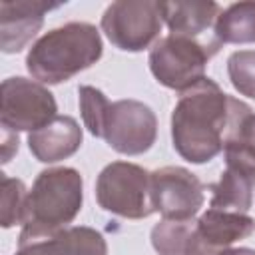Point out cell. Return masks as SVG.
I'll return each mask as SVG.
<instances>
[{"label": "cell", "instance_id": "d4e9b609", "mask_svg": "<svg viewBox=\"0 0 255 255\" xmlns=\"http://www.w3.org/2000/svg\"><path fill=\"white\" fill-rule=\"evenodd\" d=\"M219 255H255V249H249V247H235V249H223Z\"/></svg>", "mask_w": 255, "mask_h": 255}, {"label": "cell", "instance_id": "2e32d148", "mask_svg": "<svg viewBox=\"0 0 255 255\" xmlns=\"http://www.w3.org/2000/svg\"><path fill=\"white\" fill-rule=\"evenodd\" d=\"M211 189V207L225 211L247 213L253 205V183L239 169L227 165L219 181L209 185Z\"/></svg>", "mask_w": 255, "mask_h": 255}, {"label": "cell", "instance_id": "5bb4252c", "mask_svg": "<svg viewBox=\"0 0 255 255\" xmlns=\"http://www.w3.org/2000/svg\"><path fill=\"white\" fill-rule=\"evenodd\" d=\"M151 245L159 255H219L199 235L193 219H161L151 229Z\"/></svg>", "mask_w": 255, "mask_h": 255}, {"label": "cell", "instance_id": "ffe728a7", "mask_svg": "<svg viewBox=\"0 0 255 255\" xmlns=\"http://www.w3.org/2000/svg\"><path fill=\"white\" fill-rule=\"evenodd\" d=\"M227 74L231 86L247 98L255 100V50H237L227 58Z\"/></svg>", "mask_w": 255, "mask_h": 255}, {"label": "cell", "instance_id": "7a4b0ae2", "mask_svg": "<svg viewBox=\"0 0 255 255\" xmlns=\"http://www.w3.org/2000/svg\"><path fill=\"white\" fill-rule=\"evenodd\" d=\"M104 52L100 30L88 22H68L38 38L26 54V70L40 84H62L94 66Z\"/></svg>", "mask_w": 255, "mask_h": 255}, {"label": "cell", "instance_id": "9a60e30c", "mask_svg": "<svg viewBox=\"0 0 255 255\" xmlns=\"http://www.w3.org/2000/svg\"><path fill=\"white\" fill-rule=\"evenodd\" d=\"M42 255H108L104 235L86 225L66 227L46 239L32 241Z\"/></svg>", "mask_w": 255, "mask_h": 255}, {"label": "cell", "instance_id": "30bf717a", "mask_svg": "<svg viewBox=\"0 0 255 255\" xmlns=\"http://www.w3.org/2000/svg\"><path fill=\"white\" fill-rule=\"evenodd\" d=\"M62 2L16 0L0 2V46L4 54L20 52L42 28L44 16L60 8Z\"/></svg>", "mask_w": 255, "mask_h": 255}, {"label": "cell", "instance_id": "8fae6325", "mask_svg": "<svg viewBox=\"0 0 255 255\" xmlns=\"http://www.w3.org/2000/svg\"><path fill=\"white\" fill-rule=\"evenodd\" d=\"M82 139V128L72 116H56L40 129L28 133V147L38 161L56 163L74 155Z\"/></svg>", "mask_w": 255, "mask_h": 255}, {"label": "cell", "instance_id": "ac0fdd59", "mask_svg": "<svg viewBox=\"0 0 255 255\" xmlns=\"http://www.w3.org/2000/svg\"><path fill=\"white\" fill-rule=\"evenodd\" d=\"M78 102H80V114L84 120V126L94 137L102 139L104 133V122L110 108V100L106 94L94 86H80L78 88Z\"/></svg>", "mask_w": 255, "mask_h": 255}, {"label": "cell", "instance_id": "3957f363", "mask_svg": "<svg viewBox=\"0 0 255 255\" xmlns=\"http://www.w3.org/2000/svg\"><path fill=\"white\" fill-rule=\"evenodd\" d=\"M84 179L74 167H50L38 173L28 193L18 247L66 229L82 209Z\"/></svg>", "mask_w": 255, "mask_h": 255}, {"label": "cell", "instance_id": "9c48e42d", "mask_svg": "<svg viewBox=\"0 0 255 255\" xmlns=\"http://www.w3.org/2000/svg\"><path fill=\"white\" fill-rule=\"evenodd\" d=\"M205 185L185 167L165 165L151 171V203L163 219H193L205 201Z\"/></svg>", "mask_w": 255, "mask_h": 255}, {"label": "cell", "instance_id": "4fadbf2b", "mask_svg": "<svg viewBox=\"0 0 255 255\" xmlns=\"http://www.w3.org/2000/svg\"><path fill=\"white\" fill-rule=\"evenodd\" d=\"M159 14L173 36L197 40L211 26H215L221 6L217 2H159Z\"/></svg>", "mask_w": 255, "mask_h": 255}, {"label": "cell", "instance_id": "44dd1931", "mask_svg": "<svg viewBox=\"0 0 255 255\" xmlns=\"http://www.w3.org/2000/svg\"><path fill=\"white\" fill-rule=\"evenodd\" d=\"M225 163L245 173L255 187V147L245 141H231L223 149Z\"/></svg>", "mask_w": 255, "mask_h": 255}, {"label": "cell", "instance_id": "8992f818", "mask_svg": "<svg viewBox=\"0 0 255 255\" xmlns=\"http://www.w3.org/2000/svg\"><path fill=\"white\" fill-rule=\"evenodd\" d=\"M159 2L151 0H118L102 16V32L124 52H141L149 48L161 32Z\"/></svg>", "mask_w": 255, "mask_h": 255}, {"label": "cell", "instance_id": "277c9868", "mask_svg": "<svg viewBox=\"0 0 255 255\" xmlns=\"http://www.w3.org/2000/svg\"><path fill=\"white\" fill-rule=\"evenodd\" d=\"M219 42H199L185 36H165L159 38L147 56L149 70L153 78L175 92H185L205 78L207 62L219 50Z\"/></svg>", "mask_w": 255, "mask_h": 255}, {"label": "cell", "instance_id": "5b68a950", "mask_svg": "<svg viewBox=\"0 0 255 255\" xmlns=\"http://www.w3.org/2000/svg\"><path fill=\"white\" fill-rule=\"evenodd\" d=\"M98 205L126 219H143L155 213L151 203V173L137 163L112 161L96 179Z\"/></svg>", "mask_w": 255, "mask_h": 255}, {"label": "cell", "instance_id": "cb8c5ba5", "mask_svg": "<svg viewBox=\"0 0 255 255\" xmlns=\"http://www.w3.org/2000/svg\"><path fill=\"white\" fill-rule=\"evenodd\" d=\"M14 255H42V253L36 243H28V245H20Z\"/></svg>", "mask_w": 255, "mask_h": 255}, {"label": "cell", "instance_id": "603a6c76", "mask_svg": "<svg viewBox=\"0 0 255 255\" xmlns=\"http://www.w3.org/2000/svg\"><path fill=\"white\" fill-rule=\"evenodd\" d=\"M235 141H245V143H249V145L255 147V114H251V116L245 120V124H243V128H241V135H239V139H235Z\"/></svg>", "mask_w": 255, "mask_h": 255}, {"label": "cell", "instance_id": "6da1fadb", "mask_svg": "<svg viewBox=\"0 0 255 255\" xmlns=\"http://www.w3.org/2000/svg\"><path fill=\"white\" fill-rule=\"evenodd\" d=\"M253 110L225 94L211 78L179 94L171 112L173 149L191 163H207L217 157L227 143L239 139L241 128Z\"/></svg>", "mask_w": 255, "mask_h": 255}, {"label": "cell", "instance_id": "7402d4cb", "mask_svg": "<svg viewBox=\"0 0 255 255\" xmlns=\"http://www.w3.org/2000/svg\"><path fill=\"white\" fill-rule=\"evenodd\" d=\"M18 131L2 128V163H8L10 157L18 151Z\"/></svg>", "mask_w": 255, "mask_h": 255}, {"label": "cell", "instance_id": "52a82bcc", "mask_svg": "<svg viewBox=\"0 0 255 255\" xmlns=\"http://www.w3.org/2000/svg\"><path fill=\"white\" fill-rule=\"evenodd\" d=\"M0 124L12 131H36L54 120L58 104L54 94L40 82L12 76L2 82Z\"/></svg>", "mask_w": 255, "mask_h": 255}, {"label": "cell", "instance_id": "d6986e66", "mask_svg": "<svg viewBox=\"0 0 255 255\" xmlns=\"http://www.w3.org/2000/svg\"><path fill=\"white\" fill-rule=\"evenodd\" d=\"M28 189L22 179L8 177L2 173V227L8 229L16 223L24 221Z\"/></svg>", "mask_w": 255, "mask_h": 255}, {"label": "cell", "instance_id": "7c38bea8", "mask_svg": "<svg viewBox=\"0 0 255 255\" xmlns=\"http://www.w3.org/2000/svg\"><path fill=\"white\" fill-rule=\"evenodd\" d=\"M195 223L201 239L215 251L229 249L235 241H241L255 231V219L247 213L213 207L201 213Z\"/></svg>", "mask_w": 255, "mask_h": 255}, {"label": "cell", "instance_id": "e0dca14e", "mask_svg": "<svg viewBox=\"0 0 255 255\" xmlns=\"http://www.w3.org/2000/svg\"><path fill=\"white\" fill-rule=\"evenodd\" d=\"M213 38L219 44H253L255 2H235L221 10L213 26Z\"/></svg>", "mask_w": 255, "mask_h": 255}, {"label": "cell", "instance_id": "ba28073f", "mask_svg": "<svg viewBox=\"0 0 255 255\" xmlns=\"http://www.w3.org/2000/svg\"><path fill=\"white\" fill-rule=\"evenodd\" d=\"M157 137V118L149 106L137 100L112 102L104 122L102 139L124 155H141Z\"/></svg>", "mask_w": 255, "mask_h": 255}]
</instances>
